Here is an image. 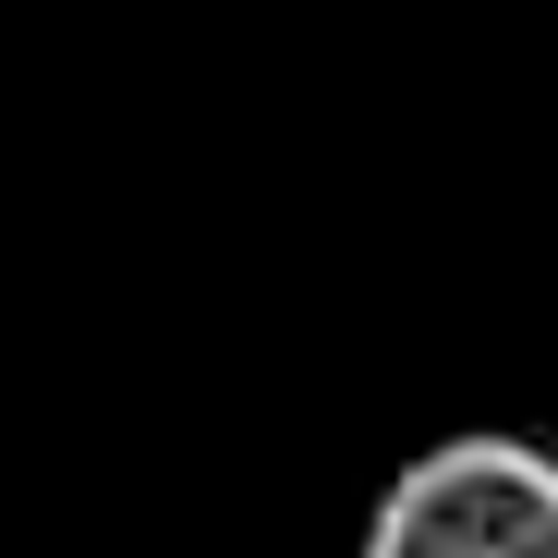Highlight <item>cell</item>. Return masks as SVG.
<instances>
[{
  "label": "cell",
  "mask_w": 558,
  "mask_h": 558,
  "mask_svg": "<svg viewBox=\"0 0 558 558\" xmlns=\"http://www.w3.org/2000/svg\"><path fill=\"white\" fill-rule=\"evenodd\" d=\"M364 558H558V449L534 437H449L401 461Z\"/></svg>",
  "instance_id": "1"
}]
</instances>
